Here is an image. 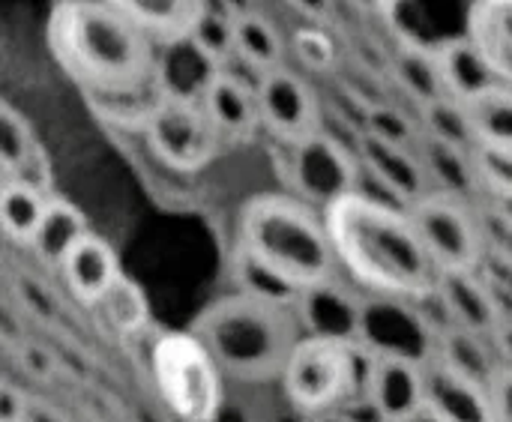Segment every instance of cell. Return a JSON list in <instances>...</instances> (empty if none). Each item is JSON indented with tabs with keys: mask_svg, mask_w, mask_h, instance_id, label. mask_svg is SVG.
<instances>
[{
	"mask_svg": "<svg viewBox=\"0 0 512 422\" xmlns=\"http://www.w3.org/2000/svg\"><path fill=\"white\" fill-rule=\"evenodd\" d=\"M324 219L342 270L366 291L414 306L435 297L441 270L429 258L408 210L360 189L330 207Z\"/></svg>",
	"mask_w": 512,
	"mask_h": 422,
	"instance_id": "6da1fadb",
	"label": "cell"
},
{
	"mask_svg": "<svg viewBox=\"0 0 512 422\" xmlns=\"http://www.w3.org/2000/svg\"><path fill=\"white\" fill-rule=\"evenodd\" d=\"M57 66L84 96H111L141 87L162 63L147 33L108 0H57L45 24Z\"/></svg>",
	"mask_w": 512,
	"mask_h": 422,
	"instance_id": "7a4b0ae2",
	"label": "cell"
},
{
	"mask_svg": "<svg viewBox=\"0 0 512 422\" xmlns=\"http://www.w3.org/2000/svg\"><path fill=\"white\" fill-rule=\"evenodd\" d=\"M237 252L294 297L339 282V255L327 219L294 195L261 192L237 219Z\"/></svg>",
	"mask_w": 512,
	"mask_h": 422,
	"instance_id": "3957f363",
	"label": "cell"
},
{
	"mask_svg": "<svg viewBox=\"0 0 512 422\" xmlns=\"http://www.w3.org/2000/svg\"><path fill=\"white\" fill-rule=\"evenodd\" d=\"M189 333L210 351L222 375L249 384L282 378L297 345L306 339L297 306L246 291L210 303Z\"/></svg>",
	"mask_w": 512,
	"mask_h": 422,
	"instance_id": "277c9868",
	"label": "cell"
},
{
	"mask_svg": "<svg viewBox=\"0 0 512 422\" xmlns=\"http://www.w3.org/2000/svg\"><path fill=\"white\" fill-rule=\"evenodd\" d=\"M153 378L162 402L183 422H213L222 411V369L189 330H168L153 345Z\"/></svg>",
	"mask_w": 512,
	"mask_h": 422,
	"instance_id": "5b68a950",
	"label": "cell"
},
{
	"mask_svg": "<svg viewBox=\"0 0 512 422\" xmlns=\"http://www.w3.org/2000/svg\"><path fill=\"white\" fill-rule=\"evenodd\" d=\"M360 354L363 345L306 336L282 375L285 399L306 417L351 405L357 399Z\"/></svg>",
	"mask_w": 512,
	"mask_h": 422,
	"instance_id": "8992f818",
	"label": "cell"
},
{
	"mask_svg": "<svg viewBox=\"0 0 512 422\" xmlns=\"http://www.w3.org/2000/svg\"><path fill=\"white\" fill-rule=\"evenodd\" d=\"M408 216L441 273H480L489 258V237L465 198L429 192L408 207Z\"/></svg>",
	"mask_w": 512,
	"mask_h": 422,
	"instance_id": "52a82bcc",
	"label": "cell"
},
{
	"mask_svg": "<svg viewBox=\"0 0 512 422\" xmlns=\"http://www.w3.org/2000/svg\"><path fill=\"white\" fill-rule=\"evenodd\" d=\"M285 177L294 189V198L324 213L363 189V165L357 150L345 147L330 132H318L288 147Z\"/></svg>",
	"mask_w": 512,
	"mask_h": 422,
	"instance_id": "ba28073f",
	"label": "cell"
},
{
	"mask_svg": "<svg viewBox=\"0 0 512 422\" xmlns=\"http://www.w3.org/2000/svg\"><path fill=\"white\" fill-rule=\"evenodd\" d=\"M144 138L153 156L165 168L180 171V174H195L207 168L225 144L213 120L207 117L201 99L192 93H180V90L162 108V114L153 120Z\"/></svg>",
	"mask_w": 512,
	"mask_h": 422,
	"instance_id": "9c48e42d",
	"label": "cell"
},
{
	"mask_svg": "<svg viewBox=\"0 0 512 422\" xmlns=\"http://www.w3.org/2000/svg\"><path fill=\"white\" fill-rule=\"evenodd\" d=\"M255 96H258L261 126L285 147H294L324 132L321 99L312 90V84L294 69L282 66L276 72L261 75L255 84Z\"/></svg>",
	"mask_w": 512,
	"mask_h": 422,
	"instance_id": "30bf717a",
	"label": "cell"
},
{
	"mask_svg": "<svg viewBox=\"0 0 512 422\" xmlns=\"http://www.w3.org/2000/svg\"><path fill=\"white\" fill-rule=\"evenodd\" d=\"M363 399L384 422H408L426 408L423 360L405 354H372L366 363Z\"/></svg>",
	"mask_w": 512,
	"mask_h": 422,
	"instance_id": "8fae6325",
	"label": "cell"
},
{
	"mask_svg": "<svg viewBox=\"0 0 512 422\" xmlns=\"http://www.w3.org/2000/svg\"><path fill=\"white\" fill-rule=\"evenodd\" d=\"M435 300L450 324L486 339H495L510 321L501 297L483 273H441Z\"/></svg>",
	"mask_w": 512,
	"mask_h": 422,
	"instance_id": "7c38bea8",
	"label": "cell"
},
{
	"mask_svg": "<svg viewBox=\"0 0 512 422\" xmlns=\"http://www.w3.org/2000/svg\"><path fill=\"white\" fill-rule=\"evenodd\" d=\"M357 156H360L363 174L372 177L393 198V204H399L402 210L414 207L429 192H435L417 150L393 147V144H384V141L360 132L357 135Z\"/></svg>",
	"mask_w": 512,
	"mask_h": 422,
	"instance_id": "4fadbf2b",
	"label": "cell"
},
{
	"mask_svg": "<svg viewBox=\"0 0 512 422\" xmlns=\"http://www.w3.org/2000/svg\"><path fill=\"white\" fill-rule=\"evenodd\" d=\"M198 99L207 117L213 120L216 132L222 135V141H246L261 126L255 90L243 84L237 75H231L228 69L207 72L198 90Z\"/></svg>",
	"mask_w": 512,
	"mask_h": 422,
	"instance_id": "5bb4252c",
	"label": "cell"
},
{
	"mask_svg": "<svg viewBox=\"0 0 512 422\" xmlns=\"http://www.w3.org/2000/svg\"><path fill=\"white\" fill-rule=\"evenodd\" d=\"M426 372V408L441 422H498L492 408V393L435 357L423 363Z\"/></svg>",
	"mask_w": 512,
	"mask_h": 422,
	"instance_id": "9a60e30c",
	"label": "cell"
},
{
	"mask_svg": "<svg viewBox=\"0 0 512 422\" xmlns=\"http://www.w3.org/2000/svg\"><path fill=\"white\" fill-rule=\"evenodd\" d=\"M174 93H177V87L168 81L165 69H159L141 87L111 93V96H87V105L96 114V120H102L105 126L120 129V132H144L147 135V129L162 114V108L174 99Z\"/></svg>",
	"mask_w": 512,
	"mask_h": 422,
	"instance_id": "2e32d148",
	"label": "cell"
},
{
	"mask_svg": "<svg viewBox=\"0 0 512 422\" xmlns=\"http://www.w3.org/2000/svg\"><path fill=\"white\" fill-rule=\"evenodd\" d=\"M120 273L123 270L114 246L99 234H87L60 267L69 294L84 306H99L120 279Z\"/></svg>",
	"mask_w": 512,
	"mask_h": 422,
	"instance_id": "e0dca14e",
	"label": "cell"
},
{
	"mask_svg": "<svg viewBox=\"0 0 512 422\" xmlns=\"http://www.w3.org/2000/svg\"><path fill=\"white\" fill-rule=\"evenodd\" d=\"M297 315L306 336H324V339H342L351 345H360L363 339V318L366 306L354 300L348 291H342L336 282L318 291H306L297 300Z\"/></svg>",
	"mask_w": 512,
	"mask_h": 422,
	"instance_id": "ac0fdd59",
	"label": "cell"
},
{
	"mask_svg": "<svg viewBox=\"0 0 512 422\" xmlns=\"http://www.w3.org/2000/svg\"><path fill=\"white\" fill-rule=\"evenodd\" d=\"M435 60H438V72L444 81V90L450 99L468 105L471 99L483 96L486 90H492L495 84H501L495 78V72L489 69L486 57L477 51V45L468 39V33L462 36H444L438 42H432Z\"/></svg>",
	"mask_w": 512,
	"mask_h": 422,
	"instance_id": "d6986e66",
	"label": "cell"
},
{
	"mask_svg": "<svg viewBox=\"0 0 512 422\" xmlns=\"http://www.w3.org/2000/svg\"><path fill=\"white\" fill-rule=\"evenodd\" d=\"M432 357L438 363H444L447 369H453L456 375L480 384V387H492L495 378L504 372V363L498 357V348L492 339L477 336L471 330H462L456 324L438 327L435 330V345H432Z\"/></svg>",
	"mask_w": 512,
	"mask_h": 422,
	"instance_id": "ffe728a7",
	"label": "cell"
},
{
	"mask_svg": "<svg viewBox=\"0 0 512 422\" xmlns=\"http://www.w3.org/2000/svg\"><path fill=\"white\" fill-rule=\"evenodd\" d=\"M123 12L147 33L153 45L192 42L210 3L204 0H120Z\"/></svg>",
	"mask_w": 512,
	"mask_h": 422,
	"instance_id": "44dd1931",
	"label": "cell"
},
{
	"mask_svg": "<svg viewBox=\"0 0 512 422\" xmlns=\"http://www.w3.org/2000/svg\"><path fill=\"white\" fill-rule=\"evenodd\" d=\"M468 39L501 84L512 87V0H480L468 9Z\"/></svg>",
	"mask_w": 512,
	"mask_h": 422,
	"instance_id": "7402d4cb",
	"label": "cell"
},
{
	"mask_svg": "<svg viewBox=\"0 0 512 422\" xmlns=\"http://www.w3.org/2000/svg\"><path fill=\"white\" fill-rule=\"evenodd\" d=\"M93 234L87 228V216L66 198H57L51 195L48 201V213L30 243V252L36 255V261L45 267V270H57L63 267V261L72 255V249L87 237Z\"/></svg>",
	"mask_w": 512,
	"mask_h": 422,
	"instance_id": "603a6c76",
	"label": "cell"
},
{
	"mask_svg": "<svg viewBox=\"0 0 512 422\" xmlns=\"http://www.w3.org/2000/svg\"><path fill=\"white\" fill-rule=\"evenodd\" d=\"M387 75L405 93V99L414 105V111H423V108L447 99V90H444V81H441V72H438V60H435L432 45L405 42L390 57Z\"/></svg>",
	"mask_w": 512,
	"mask_h": 422,
	"instance_id": "cb8c5ba5",
	"label": "cell"
},
{
	"mask_svg": "<svg viewBox=\"0 0 512 422\" xmlns=\"http://www.w3.org/2000/svg\"><path fill=\"white\" fill-rule=\"evenodd\" d=\"M417 156L435 186V192L453 195V198H474L480 195V180H477V168H474V153L459 150V147H447L441 141H432L423 135Z\"/></svg>",
	"mask_w": 512,
	"mask_h": 422,
	"instance_id": "d4e9b609",
	"label": "cell"
},
{
	"mask_svg": "<svg viewBox=\"0 0 512 422\" xmlns=\"http://www.w3.org/2000/svg\"><path fill=\"white\" fill-rule=\"evenodd\" d=\"M36 165L45 168L33 126L9 99H3L0 102V168H3V180L33 183L30 171Z\"/></svg>",
	"mask_w": 512,
	"mask_h": 422,
	"instance_id": "484cf974",
	"label": "cell"
},
{
	"mask_svg": "<svg viewBox=\"0 0 512 422\" xmlns=\"http://www.w3.org/2000/svg\"><path fill=\"white\" fill-rule=\"evenodd\" d=\"M48 201L51 195H45V189L24 183V180H3L0 189V225L3 234L18 243L27 246L33 243L45 213H48Z\"/></svg>",
	"mask_w": 512,
	"mask_h": 422,
	"instance_id": "4316f807",
	"label": "cell"
},
{
	"mask_svg": "<svg viewBox=\"0 0 512 422\" xmlns=\"http://www.w3.org/2000/svg\"><path fill=\"white\" fill-rule=\"evenodd\" d=\"M285 42L282 30L261 12H240L237 18V60H243L252 72L267 75L285 66Z\"/></svg>",
	"mask_w": 512,
	"mask_h": 422,
	"instance_id": "83f0119b",
	"label": "cell"
},
{
	"mask_svg": "<svg viewBox=\"0 0 512 422\" xmlns=\"http://www.w3.org/2000/svg\"><path fill=\"white\" fill-rule=\"evenodd\" d=\"M237 18L240 9H234L231 3H210L204 21L198 24L189 45L210 72L228 69V63L237 57Z\"/></svg>",
	"mask_w": 512,
	"mask_h": 422,
	"instance_id": "f1b7e54d",
	"label": "cell"
},
{
	"mask_svg": "<svg viewBox=\"0 0 512 422\" xmlns=\"http://www.w3.org/2000/svg\"><path fill=\"white\" fill-rule=\"evenodd\" d=\"M477 147H495L512 153V87L495 84L483 96L465 105Z\"/></svg>",
	"mask_w": 512,
	"mask_h": 422,
	"instance_id": "f546056e",
	"label": "cell"
},
{
	"mask_svg": "<svg viewBox=\"0 0 512 422\" xmlns=\"http://www.w3.org/2000/svg\"><path fill=\"white\" fill-rule=\"evenodd\" d=\"M99 309L117 336H135L150 324V300H147L144 288L126 273H120V279L105 294Z\"/></svg>",
	"mask_w": 512,
	"mask_h": 422,
	"instance_id": "4dcf8cb0",
	"label": "cell"
},
{
	"mask_svg": "<svg viewBox=\"0 0 512 422\" xmlns=\"http://www.w3.org/2000/svg\"><path fill=\"white\" fill-rule=\"evenodd\" d=\"M417 117H420V126H423L426 138L474 153L477 141H474V129H471V120H468V111H465L462 102L447 96V99L417 111Z\"/></svg>",
	"mask_w": 512,
	"mask_h": 422,
	"instance_id": "1f68e13d",
	"label": "cell"
},
{
	"mask_svg": "<svg viewBox=\"0 0 512 422\" xmlns=\"http://www.w3.org/2000/svg\"><path fill=\"white\" fill-rule=\"evenodd\" d=\"M366 135L393 144V147H405V150H417L423 141V126L420 117H411L402 105L396 102H381L375 108H369L366 114Z\"/></svg>",
	"mask_w": 512,
	"mask_h": 422,
	"instance_id": "d6a6232c",
	"label": "cell"
},
{
	"mask_svg": "<svg viewBox=\"0 0 512 422\" xmlns=\"http://www.w3.org/2000/svg\"><path fill=\"white\" fill-rule=\"evenodd\" d=\"M291 45V54L315 75H330L336 66H339V48H336V39L315 27V24H306V27H297L288 39Z\"/></svg>",
	"mask_w": 512,
	"mask_h": 422,
	"instance_id": "836d02e7",
	"label": "cell"
},
{
	"mask_svg": "<svg viewBox=\"0 0 512 422\" xmlns=\"http://www.w3.org/2000/svg\"><path fill=\"white\" fill-rule=\"evenodd\" d=\"M474 168H477L480 192L486 198L512 195V153L495 147H474Z\"/></svg>",
	"mask_w": 512,
	"mask_h": 422,
	"instance_id": "e575fe53",
	"label": "cell"
},
{
	"mask_svg": "<svg viewBox=\"0 0 512 422\" xmlns=\"http://www.w3.org/2000/svg\"><path fill=\"white\" fill-rule=\"evenodd\" d=\"M33 399H27L24 390H18L15 384H3L0 390V422H27Z\"/></svg>",
	"mask_w": 512,
	"mask_h": 422,
	"instance_id": "d590c367",
	"label": "cell"
},
{
	"mask_svg": "<svg viewBox=\"0 0 512 422\" xmlns=\"http://www.w3.org/2000/svg\"><path fill=\"white\" fill-rule=\"evenodd\" d=\"M492 393V408H495V420L512 422V369H504L495 384L489 387Z\"/></svg>",
	"mask_w": 512,
	"mask_h": 422,
	"instance_id": "8d00e7d4",
	"label": "cell"
},
{
	"mask_svg": "<svg viewBox=\"0 0 512 422\" xmlns=\"http://www.w3.org/2000/svg\"><path fill=\"white\" fill-rule=\"evenodd\" d=\"M489 210H492V219L498 225H504L512 234V195H504V198H489Z\"/></svg>",
	"mask_w": 512,
	"mask_h": 422,
	"instance_id": "74e56055",
	"label": "cell"
},
{
	"mask_svg": "<svg viewBox=\"0 0 512 422\" xmlns=\"http://www.w3.org/2000/svg\"><path fill=\"white\" fill-rule=\"evenodd\" d=\"M492 342H495V348H498V357H501L504 369H512V318L501 327V333H498Z\"/></svg>",
	"mask_w": 512,
	"mask_h": 422,
	"instance_id": "f35d334b",
	"label": "cell"
},
{
	"mask_svg": "<svg viewBox=\"0 0 512 422\" xmlns=\"http://www.w3.org/2000/svg\"><path fill=\"white\" fill-rule=\"evenodd\" d=\"M27 422H66V417L57 408L45 405V402H33L30 414H27Z\"/></svg>",
	"mask_w": 512,
	"mask_h": 422,
	"instance_id": "ab89813d",
	"label": "cell"
},
{
	"mask_svg": "<svg viewBox=\"0 0 512 422\" xmlns=\"http://www.w3.org/2000/svg\"><path fill=\"white\" fill-rule=\"evenodd\" d=\"M306 422H357V417L348 408H336V411H324V414L306 417Z\"/></svg>",
	"mask_w": 512,
	"mask_h": 422,
	"instance_id": "60d3db41",
	"label": "cell"
},
{
	"mask_svg": "<svg viewBox=\"0 0 512 422\" xmlns=\"http://www.w3.org/2000/svg\"><path fill=\"white\" fill-rule=\"evenodd\" d=\"M408 422H441V420H438V417H435V414H432L429 408H423V411H420L417 417H411Z\"/></svg>",
	"mask_w": 512,
	"mask_h": 422,
	"instance_id": "b9f144b4",
	"label": "cell"
}]
</instances>
